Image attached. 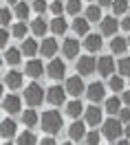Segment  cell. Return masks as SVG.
I'll return each mask as SVG.
<instances>
[{"label":"cell","instance_id":"1","mask_svg":"<svg viewBox=\"0 0 130 145\" xmlns=\"http://www.w3.org/2000/svg\"><path fill=\"white\" fill-rule=\"evenodd\" d=\"M60 127H62V114L57 110H47L42 114V130L49 134H55L60 132Z\"/></svg>","mask_w":130,"mask_h":145},{"label":"cell","instance_id":"2","mask_svg":"<svg viewBox=\"0 0 130 145\" xmlns=\"http://www.w3.org/2000/svg\"><path fill=\"white\" fill-rule=\"evenodd\" d=\"M102 134L108 138V141H117L121 134H123V123L119 119H106L102 123Z\"/></svg>","mask_w":130,"mask_h":145},{"label":"cell","instance_id":"3","mask_svg":"<svg viewBox=\"0 0 130 145\" xmlns=\"http://www.w3.org/2000/svg\"><path fill=\"white\" fill-rule=\"evenodd\" d=\"M44 97L47 95L42 90V86H37V84H29L27 88H24V101H27L29 106H40Z\"/></svg>","mask_w":130,"mask_h":145},{"label":"cell","instance_id":"4","mask_svg":"<svg viewBox=\"0 0 130 145\" xmlns=\"http://www.w3.org/2000/svg\"><path fill=\"white\" fill-rule=\"evenodd\" d=\"M84 119H86L84 123H86V125H91V127L99 125V123H104V110L97 108V103H93V106H88V108H86Z\"/></svg>","mask_w":130,"mask_h":145},{"label":"cell","instance_id":"5","mask_svg":"<svg viewBox=\"0 0 130 145\" xmlns=\"http://www.w3.org/2000/svg\"><path fill=\"white\" fill-rule=\"evenodd\" d=\"M66 88H62V86H51L47 90V101L51 103V106H62L66 99Z\"/></svg>","mask_w":130,"mask_h":145},{"label":"cell","instance_id":"6","mask_svg":"<svg viewBox=\"0 0 130 145\" xmlns=\"http://www.w3.org/2000/svg\"><path fill=\"white\" fill-rule=\"evenodd\" d=\"M64 88H66V92H68V95H73L75 99H77L82 92H86V86H84L82 77H68V79H66V86H64Z\"/></svg>","mask_w":130,"mask_h":145},{"label":"cell","instance_id":"7","mask_svg":"<svg viewBox=\"0 0 130 145\" xmlns=\"http://www.w3.org/2000/svg\"><path fill=\"white\" fill-rule=\"evenodd\" d=\"M104 84L102 82H93L88 88H86V97L91 99V103H99V101H104Z\"/></svg>","mask_w":130,"mask_h":145},{"label":"cell","instance_id":"8","mask_svg":"<svg viewBox=\"0 0 130 145\" xmlns=\"http://www.w3.org/2000/svg\"><path fill=\"white\" fill-rule=\"evenodd\" d=\"M64 72H66V66H64V62H60V59H51V64L47 66V75L51 79H62Z\"/></svg>","mask_w":130,"mask_h":145},{"label":"cell","instance_id":"9","mask_svg":"<svg viewBox=\"0 0 130 145\" xmlns=\"http://www.w3.org/2000/svg\"><path fill=\"white\" fill-rule=\"evenodd\" d=\"M102 35H108V37H115V33H117V29L121 27V22H117V20L112 18V16H108V18H104L102 22Z\"/></svg>","mask_w":130,"mask_h":145},{"label":"cell","instance_id":"10","mask_svg":"<svg viewBox=\"0 0 130 145\" xmlns=\"http://www.w3.org/2000/svg\"><path fill=\"white\" fill-rule=\"evenodd\" d=\"M95 68H97V64H95V57H91V55L77 59V72L79 75H91Z\"/></svg>","mask_w":130,"mask_h":145},{"label":"cell","instance_id":"11","mask_svg":"<svg viewBox=\"0 0 130 145\" xmlns=\"http://www.w3.org/2000/svg\"><path fill=\"white\" fill-rule=\"evenodd\" d=\"M68 136H71L73 141H82V138H86V123H82V121H73L71 127H68Z\"/></svg>","mask_w":130,"mask_h":145},{"label":"cell","instance_id":"12","mask_svg":"<svg viewBox=\"0 0 130 145\" xmlns=\"http://www.w3.org/2000/svg\"><path fill=\"white\" fill-rule=\"evenodd\" d=\"M97 71H99V75L112 77V71H115V62H112V57H99V59H97Z\"/></svg>","mask_w":130,"mask_h":145},{"label":"cell","instance_id":"13","mask_svg":"<svg viewBox=\"0 0 130 145\" xmlns=\"http://www.w3.org/2000/svg\"><path fill=\"white\" fill-rule=\"evenodd\" d=\"M2 110H7L9 114L20 112V97H16V95H7V97L2 99Z\"/></svg>","mask_w":130,"mask_h":145},{"label":"cell","instance_id":"14","mask_svg":"<svg viewBox=\"0 0 130 145\" xmlns=\"http://www.w3.org/2000/svg\"><path fill=\"white\" fill-rule=\"evenodd\" d=\"M40 53L44 55V57H53V55L57 53V42L53 37H44L42 44H40Z\"/></svg>","mask_w":130,"mask_h":145},{"label":"cell","instance_id":"15","mask_svg":"<svg viewBox=\"0 0 130 145\" xmlns=\"http://www.w3.org/2000/svg\"><path fill=\"white\" fill-rule=\"evenodd\" d=\"M62 53H64V57H77V53H79V42L73 40V37L64 40V44H62Z\"/></svg>","mask_w":130,"mask_h":145},{"label":"cell","instance_id":"16","mask_svg":"<svg viewBox=\"0 0 130 145\" xmlns=\"http://www.w3.org/2000/svg\"><path fill=\"white\" fill-rule=\"evenodd\" d=\"M126 48H128V37H119V35H115L110 40V51L115 55H123L126 53Z\"/></svg>","mask_w":130,"mask_h":145},{"label":"cell","instance_id":"17","mask_svg":"<svg viewBox=\"0 0 130 145\" xmlns=\"http://www.w3.org/2000/svg\"><path fill=\"white\" fill-rule=\"evenodd\" d=\"M5 84L9 86L11 90H18L20 86H22V72H18V71H9L7 75H5Z\"/></svg>","mask_w":130,"mask_h":145},{"label":"cell","instance_id":"18","mask_svg":"<svg viewBox=\"0 0 130 145\" xmlns=\"http://www.w3.org/2000/svg\"><path fill=\"white\" fill-rule=\"evenodd\" d=\"M84 46H86V51L97 53V51L102 48V35H93V33H88L86 40H84Z\"/></svg>","mask_w":130,"mask_h":145},{"label":"cell","instance_id":"19","mask_svg":"<svg viewBox=\"0 0 130 145\" xmlns=\"http://www.w3.org/2000/svg\"><path fill=\"white\" fill-rule=\"evenodd\" d=\"M24 71H27L29 77H40V75L44 72V66H42V62H40V59H29Z\"/></svg>","mask_w":130,"mask_h":145},{"label":"cell","instance_id":"20","mask_svg":"<svg viewBox=\"0 0 130 145\" xmlns=\"http://www.w3.org/2000/svg\"><path fill=\"white\" fill-rule=\"evenodd\" d=\"M82 112H86V108L79 103V99H73V101H68V103H66V114H68V117L77 119Z\"/></svg>","mask_w":130,"mask_h":145},{"label":"cell","instance_id":"21","mask_svg":"<svg viewBox=\"0 0 130 145\" xmlns=\"http://www.w3.org/2000/svg\"><path fill=\"white\" fill-rule=\"evenodd\" d=\"M88 27H91V22H88V18H77L73 20V31L77 33V35H88Z\"/></svg>","mask_w":130,"mask_h":145},{"label":"cell","instance_id":"22","mask_svg":"<svg viewBox=\"0 0 130 145\" xmlns=\"http://www.w3.org/2000/svg\"><path fill=\"white\" fill-rule=\"evenodd\" d=\"M0 134H2L5 141L11 138V136H16V123H13L11 119H5V121L0 123Z\"/></svg>","mask_w":130,"mask_h":145},{"label":"cell","instance_id":"23","mask_svg":"<svg viewBox=\"0 0 130 145\" xmlns=\"http://www.w3.org/2000/svg\"><path fill=\"white\" fill-rule=\"evenodd\" d=\"M20 51H22L24 57H33V55L40 51V46H37L35 40H22V48H20Z\"/></svg>","mask_w":130,"mask_h":145},{"label":"cell","instance_id":"24","mask_svg":"<svg viewBox=\"0 0 130 145\" xmlns=\"http://www.w3.org/2000/svg\"><path fill=\"white\" fill-rule=\"evenodd\" d=\"M66 29H68V24H66V20L62 18V16H55V18L51 20V31H53L55 35H62V33H66Z\"/></svg>","mask_w":130,"mask_h":145},{"label":"cell","instance_id":"25","mask_svg":"<svg viewBox=\"0 0 130 145\" xmlns=\"http://www.w3.org/2000/svg\"><path fill=\"white\" fill-rule=\"evenodd\" d=\"M121 103H123L121 99L110 97V99H106V103H104V110H106V112H110V114H117V112H121Z\"/></svg>","mask_w":130,"mask_h":145},{"label":"cell","instance_id":"26","mask_svg":"<svg viewBox=\"0 0 130 145\" xmlns=\"http://www.w3.org/2000/svg\"><path fill=\"white\" fill-rule=\"evenodd\" d=\"M86 18L88 22H102V9H99V5H91L88 9H86Z\"/></svg>","mask_w":130,"mask_h":145},{"label":"cell","instance_id":"27","mask_svg":"<svg viewBox=\"0 0 130 145\" xmlns=\"http://www.w3.org/2000/svg\"><path fill=\"white\" fill-rule=\"evenodd\" d=\"M16 145H40V143H37V138H35L33 132H22V134L18 136Z\"/></svg>","mask_w":130,"mask_h":145},{"label":"cell","instance_id":"28","mask_svg":"<svg viewBox=\"0 0 130 145\" xmlns=\"http://www.w3.org/2000/svg\"><path fill=\"white\" fill-rule=\"evenodd\" d=\"M20 55H22V51H18V48H7V51H5V62L11 64V66H16V64L20 62Z\"/></svg>","mask_w":130,"mask_h":145},{"label":"cell","instance_id":"29","mask_svg":"<svg viewBox=\"0 0 130 145\" xmlns=\"http://www.w3.org/2000/svg\"><path fill=\"white\" fill-rule=\"evenodd\" d=\"M49 27H51V24H47L42 18H35V20H33V24H31V31H33L35 35H44Z\"/></svg>","mask_w":130,"mask_h":145},{"label":"cell","instance_id":"30","mask_svg":"<svg viewBox=\"0 0 130 145\" xmlns=\"http://www.w3.org/2000/svg\"><path fill=\"white\" fill-rule=\"evenodd\" d=\"M22 123L27 127H33L37 123V114H35V110H24L22 112Z\"/></svg>","mask_w":130,"mask_h":145},{"label":"cell","instance_id":"31","mask_svg":"<svg viewBox=\"0 0 130 145\" xmlns=\"http://www.w3.org/2000/svg\"><path fill=\"white\" fill-rule=\"evenodd\" d=\"M108 88L112 92H121L123 90V79H121V75H112L110 79H108Z\"/></svg>","mask_w":130,"mask_h":145},{"label":"cell","instance_id":"32","mask_svg":"<svg viewBox=\"0 0 130 145\" xmlns=\"http://www.w3.org/2000/svg\"><path fill=\"white\" fill-rule=\"evenodd\" d=\"M66 11L77 18V13L82 11V0H68V2H66Z\"/></svg>","mask_w":130,"mask_h":145},{"label":"cell","instance_id":"33","mask_svg":"<svg viewBox=\"0 0 130 145\" xmlns=\"http://www.w3.org/2000/svg\"><path fill=\"white\" fill-rule=\"evenodd\" d=\"M16 18L22 20V22L29 18V5H24V2H18V5H16Z\"/></svg>","mask_w":130,"mask_h":145},{"label":"cell","instance_id":"34","mask_svg":"<svg viewBox=\"0 0 130 145\" xmlns=\"http://www.w3.org/2000/svg\"><path fill=\"white\" fill-rule=\"evenodd\" d=\"M117 68H119V75H121V77H130V57H123V59H119Z\"/></svg>","mask_w":130,"mask_h":145},{"label":"cell","instance_id":"35","mask_svg":"<svg viewBox=\"0 0 130 145\" xmlns=\"http://www.w3.org/2000/svg\"><path fill=\"white\" fill-rule=\"evenodd\" d=\"M126 11H128V2H126V0H115V2H112V13L121 16V13H126Z\"/></svg>","mask_w":130,"mask_h":145},{"label":"cell","instance_id":"36","mask_svg":"<svg viewBox=\"0 0 130 145\" xmlns=\"http://www.w3.org/2000/svg\"><path fill=\"white\" fill-rule=\"evenodd\" d=\"M11 33H13V35L18 37V40H27V27H24V22H18V24H16V27L11 29Z\"/></svg>","mask_w":130,"mask_h":145},{"label":"cell","instance_id":"37","mask_svg":"<svg viewBox=\"0 0 130 145\" xmlns=\"http://www.w3.org/2000/svg\"><path fill=\"white\" fill-rule=\"evenodd\" d=\"M49 9L53 11V13H55V16H62V11L66 9V5H64V2H62V0H53V2H51V7H49Z\"/></svg>","mask_w":130,"mask_h":145},{"label":"cell","instance_id":"38","mask_svg":"<svg viewBox=\"0 0 130 145\" xmlns=\"http://www.w3.org/2000/svg\"><path fill=\"white\" fill-rule=\"evenodd\" d=\"M47 9H49V7H47V0H35V2H33V11L40 13V16H42Z\"/></svg>","mask_w":130,"mask_h":145},{"label":"cell","instance_id":"39","mask_svg":"<svg viewBox=\"0 0 130 145\" xmlns=\"http://www.w3.org/2000/svg\"><path fill=\"white\" fill-rule=\"evenodd\" d=\"M84 141H86V145H99V134L97 132H88Z\"/></svg>","mask_w":130,"mask_h":145},{"label":"cell","instance_id":"40","mask_svg":"<svg viewBox=\"0 0 130 145\" xmlns=\"http://www.w3.org/2000/svg\"><path fill=\"white\" fill-rule=\"evenodd\" d=\"M119 121H121V123H130V108H121Z\"/></svg>","mask_w":130,"mask_h":145},{"label":"cell","instance_id":"41","mask_svg":"<svg viewBox=\"0 0 130 145\" xmlns=\"http://www.w3.org/2000/svg\"><path fill=\"white\" fill-rule=\"evenodd\" d=\"M0 18H2V24H7V22H9V20H11V11L2 9V11H0Z\"/></svg>","mask_w":130,"mask_h":145},{"label":"cell","instance_id":"42","mask_svg":"<svg viewBox=\"0 0 130 145\" xmlns=\"http://www.w3.org/2000/svg\"><path fill=\"white\" fill-rule=\"evenodd\" d=\"M121 101H123V106H126V108H130V90H126L123 95H121Z\"/></svg>","mask_w":130,"mask_h":145},{"label":"cell","instance_id":"43","mask_svg":"<svg viewBox=\"0 0 130 145\" xmlns=\"http://www.w3.org/2000/svg\"><path fill=\"white\" fill-rule=\"evenodd\" d=\"M121 29H123V31H130V16H126V18L121 20Z\"/></svg>","mask_w":130,"mask_h":145},{"label":"cell","instance_id":"44","mask_svg":"<svg viewBox=\"0 0 130 145\" xmlns=\"http://www.w3.org/2000/svg\"><path fill=\"white\" fill-rule=\"evenodd\" d=\"M112 2H115V0H97L99 7H112Z\"/></svg>","mask_w":130,"mask_h":145},{"label":"cell","instance_id":"45","mask_svg":"<svg viewBox=\"0 0 130 145\" xmlns=\"http://www.w3.org/2000/svg\"><path fill=\"white\" fill-rule=\"evenodd\" d=\"M40 145H55V141H53V138H42Z\"/></svg>","mask_w":130,"mask_h":145},{"label":"cell","instance_id":"46","mask_svg":"<svg viewBox=\"0 0 130 145\" xmlns=\"http://www.w3.org/2000/svg\"><path fill=\"white\" fill-rule=\"evenodd\" d=\"M123 134H126V138H130V123H126V127H123Z\"/></svg>","mask_w":130,"mask_h":145},{"label":"cell","instance_id":"47","mask_svg":"<svg viewBox=\"0 0 130 145\" xmlns=\"http://www.w3.org/2000/svg\"><path fill=\"white\" fill-rule=\"evenodd\" d=\"M117 145H130L128 138H121V141H117Z\"/></svg>","mask_w":130,"mask_h":145},{"label":"cell","instance_id":"48","mask_svg":"<svg viewBox=\"0 0 130 145\" xmlns=\"http://www.w3.org/2000/svg\"><path fill=\"white\" fill-rule=\"evenodd\" d=\"M5 2H9V5H18V0H5Z\"/></svg>","mask_w":130,"mask_h":145},{"label":"cell","instance_id":"49","mask_svg":"<svg viewBox=\"0 0 130 145\" xmlns=\"http://www.w3.org/2000/svg\"><path fill=\"white\" fill-rule=\"evenodd\" d=\"M2 145H11V143H7V141H5V143H2Z\"/></svg>","mask_w":130,"mask_h":145},{"label":"cell","instance_id":"50","mask_svg":"<svg viewBox=\"0 0 130 145\" xmlns=\"http://www.w3.org/2000/svg\"><path fill=\"white\" fill-rule=\"evenodd\" d=\"M62 145H73V143H62Z\"/></svg>","mask_w":130,"mask_h":145},{"label":"cell","instance_id":"51","mask_svg":"<svg viewBox=\"0 0 130 145\" xmlns=\"http://www.w3.org/2000/svg\"><path fill=\"white\" fill-rule=\"evenodd\" d=\"M128 44H130V37H128Z\"/></svg>","mask_w":130,"mask_h":145}]
</instances>
